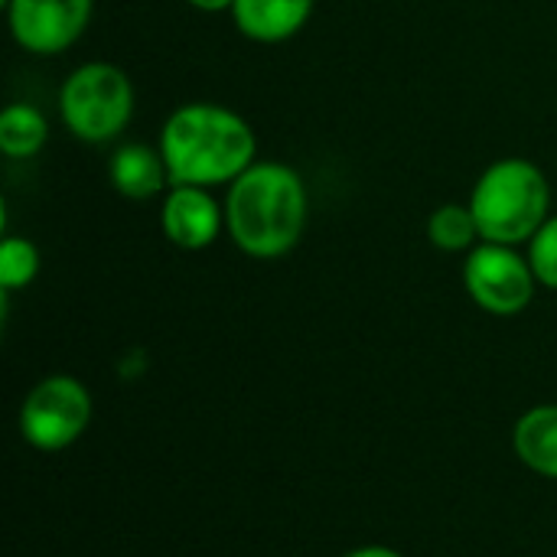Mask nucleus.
<instances>
[{
    "label": "nucleus",
    "instance_id": "nucleus-3",
    "mask_svg": "<svg viewBox=\"0 0 557 557\" xmlns=\"http://www.w3.org/2000/svg\"><path fill=\"white\" fill-rule=\"evenodd\" d=\"M470 209L483 242L519 248L552 219V183L539 163L503 157L473 183Z\"/></svg>",
    "mask_w": 557,
    "mask_h": 557
},
{
    "label": "nucleus",
    "instance_id": "nucleus-5",
    "mask_svg": "<svg viewBox=\"0 0 557 557\" xmlns=\"http://www.w3.org/2000/svg\"><path fill=\"white\" fill-rule=\"evenodd\" d=\"M16 424L33 450H69L91 424V395L72 375H46L26 392Z\"/></svg>",
    "mask_w": 557,
    "mask_h": 557
},
{
    "label": "nucleus",
    "instance_id": "nucleus-10",
    "mask_svg": "<svg viewBox=\"0 0 557 557\" xmlns=\"http://www.w3.org/2000/svg\"><path fill=\"white\" fill-rule=\"evenodd\" d=\"M108 180H111L114 193L131 202H144V199H153L170 189V170H166L160 147H150L140 140L121 144L111 153Z\"/></svg>",
    "mask_w": 557,
    "mask_h": 557
},
{
    "label": "nucleus",
    "instance_id": "nucleus-7",
    "mask_svg": "<svg viewBox=\"0 0 557 557\" xmlns=\"http://www.w3.org/2000/svg\"><path fill=\"white\" fill-rule=\"evenodd\" d=\"M13 42L29 55H59L72 49L95 13V0H7Z\"/></svg>",
    "mask_w": 557,
    "mask_h": 557
},
{
    "label": "nucleus",
    "instance_id": "nucleus-14",
    "mask_svg": "<svg viewBox=\"0 0 557 557\" xmlns=\"http://www.w3.org/2000/svg\"><path fill=\"white\" fill-rule=\"evenodd\" d=\"M39 248L23 238V235H7L0 242V294H13L23 290L36 281L39 274Z\"/></svg>",
    "mask_w": 557,
    "mask_h": 557
},
{
    "label": "nucleus",
    "instance_id": "nucleus-13",
    "mask_svg": "<svg viewBox=\"0 0 557 557\" xmlns=\"http://www.w3.org/2000/svg\"><path fill=\"white\" fill-rule=\"evenodd\" d=\"M428 238L437 251H447V255H467L483 242L470 202L437 206L428 219Z\"/></svg>",
    "mask_w": 557,
    "mask_h": 557
},
{
    "label": "nucleus",
    "instance_id": "nucleus-11",
    "mask_svg": "<svg viewBox=\"0 0 557 557\" xmlns=\"http://www.w3.org/2000/svg\"><path fill=\"white\" fill-rule=\"evenodd\" d=\"M512 450L532 473L557 480V405H535L516 421Z\"/></svg>",
    "mask_w": 557,
    "mask_h": 557
},
{
    "label": "nucleus",
    "instance_id": "nucleus-6",
    "mask_svg": "<svg viewBox=\"0 0 557 557\" xmlns=\"http://www.w3.org/2000/svg\"><path fill=\"white\" fill-rule=\"evenodd\" d=\"M463 287L480 310L493 317H519L535 300L539 277L529 264V255H522L516 245L480 242L473 251H467Z\"/></svg>",
    "mask_w": 557,
    "mask_h": 557
},
{
    "label": "nucleus",
    "instance_id": "nucleus-12",
    "mask_svg": "<svg viewBox=\"0 0 557 557\" xmlns=\"http://www.w3.org/2000/svg\"><path fill=\"white\" fill-rule=\"evenodd\" d=\"M49 140V117L29 104L13 101L0 111V150L10 160H29L36 157Z\"/></svg>",
    "mask_w": 557,
    "mask_h": 557
},
{
    "label": "nucleus",
    "instance_id": "nucleus-2",
    "mask_svg": "<svg viewBox=\"0 0 557 557\" xmlns=\"http://www.w3.org/2000/svg\"><path fill=\"white\" fill-rule=\"evenodd\" d=\"M307 222L310 189L287 163L258 160L225 193V232L232 245L255 261L290 255L300 245Z\"/></svg>",
    "mask_w": 557,
    "mask_h": 557
},
{
    "label": "nucleus",
    "instance_id": "nucleus-8",
    "mask_svg": "<svg viewBox=\"0 0 557 557\" xmlns=\"http://www.w3.org/2000/svg\"><path fill=\"white\" fill-rule=\"evenodd\" d=\"M160 228L170 245L202 251L225 232V202L206 186H170L160 206Z\"/></svg>",
    "mask_w": 557,
    "mask_h": 557
},
{
    "label": "nucleus",
    "instance_id": "nucleus-15",
    "mask_svg": "<svg viewBox=\"0 0 557 557\" xmlns=\"http://www.w3.org/2000/svg\"><path fill=\"white\" fill-rule=\"evenodd\" d=\"M529 264L539 277V287L557 290V215H552L525 245Z\"/></svg>",
    "mask_w": 557,
    "mask_h": 557
},
{
    "label": "nucleus",
    "instance_id": "nucleus-1",
    "mask_svg": "<svg viewBox=\"0 0 557 557\" xmlns=\"http://www.w3.org/2000/svg\"><path fill=\"white\" fill-rule=\"evenodd\" d=\"M157 147L166 160L170 186H232L258 163L255 127L219 101H189L170 111Z\"/></svg>",
    "mask_w": 557,
    "mask_h": 557
},
{
    "label": "nucleus",
    "instance_id": "nucleus-9",
    "mask_svg": "<svg viewBox=\"0 0 557 557\" xmlns=\"http://www.w3.org/2000/svg\"><path fill=\"white\" fill-rule=\"evenodd\" d=\"M317 0H235V29L261 46H277L294 39L313 16Z\"/></svg>",
    "mask_w": 557,
    "mask_h": 557
},
{
    "label": "nucleus",
    "instance_id": "nucleus-4",
    "mask_svg": "<svg viewBox=\"0 0 557 557\" xmlns=\"http://www.w3.org/2000/svg\"><path fill=\"white\" fill-rule=\"evenodd\" d=\"M134 82L114 62H82L59 88V117L82 144L117 140L134 121Z\"/></svg>",
    "mask_w": 557,
    "mask_h": 557
},
{
    "label": "nucleus",
    "instance_id": "nucleus-17",
    "mask_svg": "<svg viewBox=\"0 0 557 557\" xmlns=\"http://www.w3.org/2000/svg\"><path fill=\"white\" fill-rule=\"evenodd\" d=\"M343 557H405V555H398L395 548H385V545H362V548L346 552Z\"/></svg>",
    "mask_w": 557,
    "mask_h": 557
},
{
    "label": "nucleus",
    "instance_id": "nucleus-16",
    "mask_svg": "<svg viewBox=\"0 0 557 557\" xmlns=\"http://www.w3.org/2000/svg\"><path fill=\"white\" fill-rule=\"evenodd\" d=\"M199 13H232L235 0H186Z\"/></svg>",
    "mask_w": 557,
    "mask_h": 557
},
{
    "label": "nucleus",
    "instance_id": "nucleus-18",
    "mask_svg": "<svg viewBox=\"0 0 557 557\" xmlns=\"http://www.w3.org/2000/svg\"><path fill=\"white\" fill-rule=\"evenodd\" d=\"M0 3H3V7H7V0H0Z\"/></svg>",
    "mask_w": 557,
    "mask_h": 557
}]
</instances>
